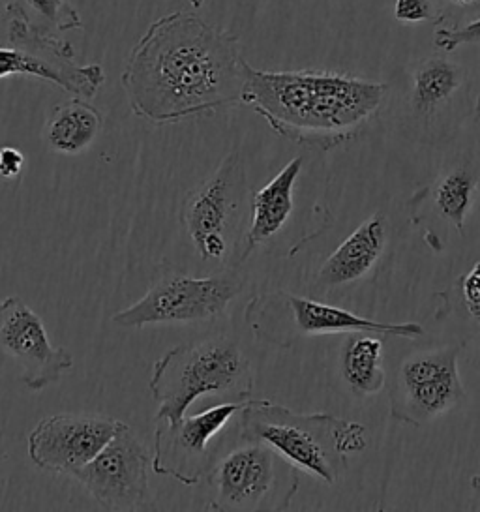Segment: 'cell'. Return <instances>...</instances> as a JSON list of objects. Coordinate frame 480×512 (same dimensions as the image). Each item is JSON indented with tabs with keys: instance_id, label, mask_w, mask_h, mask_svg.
<instances>
[{
	"instance_id": "obj_13",
	"label": "cell",
	"mask_w": 480,
	"mask_h": 512,
	"mask_svg": "<svg viewBox=\"0 0 480 512\" xmlns=\"http://www.w3.org/2000/svg\"><path fill=\"white\" fill-rule=\"evenodd\" d=\"M124 422L94 413H57L29 434L30 462L38 469L72 477L117 436Z\"/></svg>"
},
{
	"instance_id": "obj_2",
	"label": "cell",
	"mask_w": 480,
	"mask_h": 512,
	"mask_svg": "<svg viewBox=\"0 0 480 512\" xmlns=\"http://www.w3.org/2000/svg\"><path fill=\"white\" fill-rule=\"evenodd\" d=\"M387 92L385 83L347 74L267 72L248 66L242 104L287 141L329 152L359 136L383 107Z\"/></svg>"
},
{
	"instance_id": "obj_20",
	"label": "cell",
	"mask_w": 480,
	"mask_h": 512,
	"mask_svg": "<svg viewBox=\"0 0 480 512\" xmlns=\"http://www.w3.org/2000/svg\"><path fill=\"white\" fill-rule=\"evenodd\" d=\"M340 370L351 392L359 398L374 396L385 389L383 342L375 332H349L342 347Z\"/></svg>"
},
{
	"instance_id": "obj_1",
	"label": "cell",
	"mask_w": 480,
	"mask_h": 512,
	"mask_svg": "<svg viewBox=\"0 0 480 512\" xmlns=\"http://www.w3.org/2000/svg\"><path fill=\"white\" fill-rule=\"evenodd\" d=\"M248 66L233 32L173 12L137 40L120 81L134 115L165 126L242 104Z\"/></svg>"
},
{
	"instance_id": "obj_3",
	"label": "cell",
	"mask_w": 480,
	"mask_h": 512,
	"mask_svg": "<svg viewBox=\"0 0 480 512\" xmlns=\"http://www.w3.org/2000/svg\"><path fill=\"white\" fill-rule=\"evenodd\" d=\"M239 417V437L269 445L295 469L329 486L342 479L347 456L368 447L366 426L329 413H297L248 398Z\"/></svg>"
},
{
	"instance_id": "obj_14",
	"label": "cell",
	"mask_w": 480,
	"mask_h": 512,
	"mask_svg": "<svg viewBox=\"0 0 480 512\" xmlns=\"http://www.w3.org/2000/svg\"><path fill=\"white\" fill-rule=\"evenodd\" d=\"M0 347L21 366V381L32 392L55 385L74 366V357L51 344L44 321L19 297L0 304Z\"/></svg>"
},
{
	"instance_id": "obj_26",
	"label": "cell",
	"mask_w": 480,
	"mask_h": 512,
	"mask_svg": "<svg viewBox=\"0 0 480 512\" xmlns=\"http://www.w3.org/2000/svg\"><path fill=\"white\" fill-rule=\"evenodd\" d=\"M25 154L15 147H0V179L14 181L25 169Z\"/></svg>"
},
{
	"instance_id": "obj_11",
	"label": "cell",
	"mask_w": 480,
	"mask_h": 512,
	"mask_svg": "<svg viewBox=\"0 0 480 512\" xmlns=\"http://www.w3.org/2000/svg\"><path fill=\"white\" fill-rule=\"evenodd\" d=\"M244 402L227 400L197 415H184L180 421H156L152 469L156 475L171 477L180 484L195 486L205 481L220 449L210 443L239 415Z\"/></svg>"
},
{
	"instance_id": "obj_9",
	"label": "cell",
	"mask_w": 480,
	"mask_h": 512,
	"mask_svg": "<svg viewBox=\"0 0 480 512\" xmlns=\"http://www.w3.org/2000/svg\"><path fill=\"white\" fill-rule=\"evenodd\" d=\"M38 77L74 98L92 100L105 83L100 64H77L72 44L8 17V42L0 46V79Z\"/></svg>"
},
{
	"instance_id": "obj_23",
	"label": "cell",
	"mask_w": 480,
	"mask_h": 512,
	"mask_svg": "<svg viewBox=\"0 0 480 512\" xmlns=\"http://www.w3.org/2000/svg\"><path fill=\"white\" fill-rule=\"evenodd\" d=\"M394 19L400 23L439 21L435 0H394Z\"/></svg>"
},
{
	"instance_id": "obj_8",
	"label": "cell",
	"mask_w": 480,
	"mask_h": 512,
	"mask_svg": "<svg viewBox=\"0 0 480 512\" xmlns=\"http://www.w3.org/2000/svg\"><path fill=\"white\" fill-rule=\"evenodd\" d=\"M242 286L244 278L237 265L205 278L167 271L152 282L139 301L117 312L113 323L122 329H143L150 325L214 321L224 316Z\"/></svg>"
},
{
	"instance_id": "obj_5",
	"label": "cell",
	"mask_w": 480,
	"mask_h": 512,
	"mask_svg": "<svg viewBox=\"0 0 480 512\" xmlns=\"http://www.w3.org/2000/svg\"><path fill=\"white\" fill-rule=\"evenodd\" d=\"M209 511H287L299 490V469L269 445L239 437L218 452L207 477Z\"/></svg>"
},
{
	"instance_id": "obj_15",
	"label": "cell",
	"mask_w": 480,
	"mask_h": 512,
	"mask_svg": "<svg viewBox=\"0 0 480 512\" xmlns=\"http://www.w3.org/2000/svg\"><path fill=\"white\" fill-rule=\"evenodd\" d=\"M389 239V216L375 212L323 261L310 291L315 297H327L334 291L364 282L385 257Z\"/></svg>"
},
{
	"instance_id": "obj_7",
	"label": "cell",
	"mask_w": 480,
	"mask_h": 512,
	"mask_svg": "<svg viewBox=\"0 0 480 512\" xmlns=\"http://www.w3.org/2000/svg\"><path fill=\"white\" fill-rule=\"evenodd\" d=\"M250 203L246 169L239 152H231L182 205L180 222L197 256L210 263H231L239 250L240 224Z\"/></svg>"
},
{
	"instance_id": "obj_28",
	"label": "cell",
	"mask_w": 480,
	"mask_h": 512,
	"mask_svg": "<svg viewBox=\"0 0 480 512\" xmlns=\"http://www.w3.org/2000/svg\"><path fill=\"white\" fill-rule=\"evenodd\" d=\"M190 4H192L194 8H201V6L205 4V0H190Z\"/></svg>"
},
{
	"instance_id": "obj_29",
	"label": "cell",
	"mask_w": 480,
	"mask_h": 512,
	"mask_svg": "<svg viewBox=\"0 0 480 512\" xmlns=\"http://www.w3.org/2000/svg\"><path fill=\"white\" fill-rule=\"evenodd\" d=\"M0 304H2V299H0Z\"/></svg>"
},
{
	"instance_id": "obj_6",
	"label": "cell",
	"mask_w": 480,
	"mask_h": 512,
	"mask_svg": "<svg viewBox=\"0 0 480 512\" xmlns=\"http://www.w3.org/2000/svg\"><path fill=\"white\" fill-rule=\"evenodd\" d=\"M246 325L255 338L272 346L291 347L302 338L349 332H375L415 340L424 334L419 323H381L357 316L329 302L287 291L261 293L248 302Z\"/></svg>"
},
{
	"instance_id": "obj_19",
	"label": "cell",
	"mask_w": 480,
	"mask_h": 512,
	"mask_svg": "<svg viewBox=\"0 0 480 512\" xmlns=\"http://www.w3.org/2000/svg\"><path fill=\"white\" fill-rule=\"evenodd\" d=\"M477 192L479 171L471 166H458L439 177L432 186L424 188L422 194L415 197V201L426 205L428 211L443 218L462 235L465 218L475 205Z\"/></svg>"
},
{
	"instance_id": "obj_4",
	"label": "cell",
	"mask_w": 480,
	"mask_h": 512,
	"mask_svg": "<svg viewBox=\"0 0 480 512\" xmlns=\"http://www.w3.org/2000/svg\"><path fill=\"white\" fill-rule=\"evenodd\" d=\"M149 389L156 421L177 422L203 396L248 400L254 372L239 342L218 334L169 349L154 362Z\"/></svg>"
},
{
	"instance_id": "obj_16",
	"label": "cell",
	"mask_w": 480,
	"mask_h": 512,
	"mask_svg": "<svg viewBox=\"0 0 480 512\" xmlns=\"http://www.w3.org/2000/svg\"><path fill=\"white\" fill-rule=\"evenodd\" d=\"M304 158L297 156L287 162L263 188L252 194V222L240 244L237 265L282 233L295 211V184L299 181Z\"/></svg>"
},
{
	"instance_id": "obj_25",
	"label": "cell",
	"mask_w": 480,
	"mask_h": 512,
	"mask_svg": "<svg viewBox=\"0 0 480 512\" xmlns=\"http://www.w3.org/2000/svg\"><path fill=\"white\" fill-rule=\"evenodd\" d=\"M458 286L465 304V312L480 325V261L460 278Z\"/></svg>"
},
{
	"instance_id": "obj_21",
	"label": "cell",
	"mask_w": 480,
	"mask_h": 512,
	"mask_svg": "<svg viewBox=\"0 0 480 512\" xmlns=\"http://www.w3.org/2000/svg\"><path fill=\"white\" fill-rule=\"evenodd\" d=\"M6 16L19 17L49 34L83 29V19L68 0H10Z\"/></svg>"
},
{
	"instance_id": "obj_17",
	"label": "cell",
	"mask_w": 480,
	"mask_h": 512,
	"mask_svg": "<svg viewBox=\"0 0 480 512\" xmlns=\"http://www.w3.org/2000/svg\"><path fill=\"white\" fill-rule=\"evenodd\" d=\"M465 70L445 57L419 62L411 76L409 107L417 121L432 122L464 85Z\"/></svg>"
},
{
	"instance_id": "obj_10",
	"label": "cell",
	"mask_w": 480,
	"mask_h": 512,
	"mask_svg": "<svg viewBox=\"0 0 480 512\" xmlns=\"http://www.w3.org/2000/svg\"><path fill=\"white\" fill-rule=\"evenodd\" d=\"M464 344L430 349L407 357L390 387V417L409 426H424L465 400L458 357Z\"/></svg>"
},
{
	"instance_id": "obj_18",
	"label": "cell",
	"mask_w": 480,
	"mask_h": 512,
	"mask_svg": "<svg viewBox=\"0 0 480 512\" xmlns=\"http://www.w3.org/2000/svg\"><path fill=\"white\" fill-rule=\"evenodd\" d=\"M104 115L83 98H72L55 107L44 126L47 149L59 154H81L104 130Z\"/></svg>"
},
{
	"instance_id": "obj_22",
	"label": "cell",
	"mask_w": 480,
	"mask_h": 512,
	"mask_svg": "<svg viewBox=\"0 0 480 512\" xmlns=\"http://www.w3.org/2000/svg\"><path fill=\"white\" fill-rule=\"evenodd\" d=\"M471 44H480V17L464 25L441 27L435 31L434 46L441 51L450 53L460 46Z\"/></svg>"
},
{
	"instance_id": "obj_27",
	"label": "cell",
	"mask_w": 480,
	"mask_h": 512,
	"mask_svg": "<svg viewBox=\"0 0 480 512\" xmlns=\"http://www.w3.org/2000/svg\"><path fill=\"white\" fill-rule=\"evenodd\" d=\"M473 132H475V143H477L480 156V94L475 109H473Z\"/></svg>"
},
{
	"instance_id": "obj_24",
	"label": "cell",
	"mask_w": 480,
	"mask_h": 512,
	"mask_svg": "<svg viewBox=\"0 0 480 512\" xmlns=\"http://www.w3.org/2000/svg\"><path fill=\"white\" fill-rule=\"evenodd\" d=\"M441 6L439 21H452L450 27L464 25L480 17V0H435Z\"/></svg>"
},
{
	"instance_id": "obj_12",
	"label": "cell",
	"mask_w": 480,
	"mask_h": 512,
	"mask_svg": "<svg viewBox=\"0 0 480 512\" xmlns=\"http://www.w3.org/2000/svg\"><path fill=\"white\" fill-rule=\"evenodd\" d=\"M152 456L124 422L100 454L72 475L105 511H141L152 503Z\"/></svg>"
}]
</instances>
